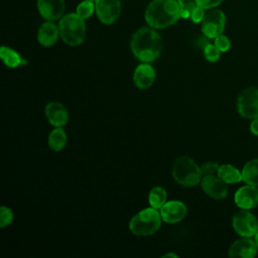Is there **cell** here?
<instances>
[{
	"instance_id": "29",
	"label": "cell",
	"mask_w": 258,
	"mask_h": 258,
	"mask_svg": "<svg viewBox=\"0 0 258 258\" xmlns=\"http://www.w3.org/2000/svg\"><path fill=\"white\" fill-rule=\"evenodd\" d=\"M196 3L204 8L205 10H210L217 8L224 0H195Z\"/></svg>"
},
{
	"instance_id": "31",
	"label": "cell",
	"mask_w": 258,
	"mask_h": 258,
	"mask_svg": "<svg viewBox=\"0 0 258 258\" xmlns=\"http://www.w3.org/2000/svg\"><path fill=\"white\" fill-rule=\"evenodd\" d=\"M162 257H172V258H177L178 257V255L177 254H175V253H166V254H164Z\"/></svg>"
},
{
	"instance_id": "14",
	"label": "cell",
	"mask_w": 258,
	"mask_h": 258,
	"mask_svg": "<svg viewBox=\"0 0 258 258\" xmlns=\"http://www.w3.org/2000/svg\"><path fill=\"white\" fill-rule=\"evenodd\" d=\"M44 114L48 123L53 127H63L70 119L68 109L59 102H49L46 104Z\"/></svg>"
},
{
	"instance_id": "17",
	"label": "cell",
	"mask_w": 258,
	"mask_h": 258,
	"mask_svg": "<svg viewBox=\"0 0 258 258\" xmlns=\"http://www.w3.org/2000/svg\"><path fill=\"white\" fill-rule=\"evenodd\" d=\"M59 36L58 25L54 24L52 21L44 22L40 25L37 31V41L45 47L54 45Z\"/></svg>"
},
{
	"instance_id": "11",
	"label": "cell",
	"mask_w": 258,
	"mask_h": 258,
	"mask_svg": "<svg viewBox=\"0 0 258 258\" xmlns=\"http://www.w3.org/2000/svg\"><path fill=\"white\" fill-rule=\"evenodd\" d=\"M159 212L163 222L168 224H175L185 218L187 214V208L182 202L171 200L167 201L161 207Z\"/></svg>"
},
{
	"instance_id": "5",
	"label": "cell",
	"mask_w": 258,
	"mask_h": 258,
	"mask_svg": "<svg viewBox=\"0 0 258 258\" xmlns=\"http://www.w3.org/2000/svg\"><path fill=\"white\" fill-rule=\"evenodd\" d=\"M60 38L70 46L82 44L86 38L85 19L77 13H68L63 15L58 22Z\"/></svg>"
},
{
	"instance_id": "33",
	"label": "cell",
	"mask_w": 258,
	"mask_h": 258,
	"mask_svg": "<svg viewBox=\"0 0 258 258\" xmlns=\"http://www.w3.org/2000/svg\"><path fill=\"white\" fill-rule=\"evenodd\" d=\"M86 1H92V2H96L97 0H86Z\"/></svg>"
},
{
	"instance_id": "24",
	"label": "cell",
	"mask_w": 258,
	"mask_h": 258,
	"mask_svg": "<svg viewBox=\"0 0 258 258\" xmlns=\"http://www.w3.org/2000/svg\"><path fill=\"white\" fill-rule=\"evenodd\" d=\"M203 51L206 59L210 62H216L221 57V50L215 45V43H208L203 48Z\"/></svg>"
},
{
	"instance_id": "20",
	"label": "cell",
	"mask_w": 258,
	"mask_h": 258,
	"mask_svg": "<svg viewBox=\"0 0 258 258\" xmlns=\"http://www.w3.org/2000/svg\"><path fill=\"white\" fill-rule=\"evenodd\" d=\"M217 175L223 179L227 184L237 183L243 180L242 171L232 164H222L219 167Z\"/></svg>"
},
{
	"instance_id": "32",
	"label": "cell",
	"mask_w": 258,
	"mask_h": 258,
	"mask_svg": "<svg viewBox=\"0 0 258 258\" xmlns=\"http://www.w3.org/2000/svg\"><path fill=\"white\" fill-rule=\"evenodd\" d=\"M254 237H255V238H254V241H255V243H256V245H257V247H258V230H257V232H256V234H255Z\"/></svg>"
},
{
	"instance_id": "21",
	"label": "cell",
	"mask_w": 258,
	"mask_h": 258,
	"mask_svg": "<svg viewBox=\"0 0 258 258\" xmlns=\"http://www.w3.org/2000/svg\"><path fill=\"white\" fill-rule=\"evenodd\" d=\"M242 178L246 184L258 186V158L249 160L243 166Z\"/></svg>"
},
{
	"instance_id": "26",
	"label": "cell",
	"mask_w": 258,
	"mask_h": 258,
	"mask_svg": "<svg viewBox=\"0 0 258 258\" xmlns=\"http://www.w3.org/2000/svg\"><path fill=\"white\" fill-rule=\"evenodd\" d=\"M214 43L221 50V52H226L231 47V40L228 36L224 34H220L219 36L214 38Z\"/></svg>"
},
{
	"instance_id": "15",
	"label": "cell",
	"mask_w": 258,
	"mask_h": 258,
	"mask_svg": "<svg viewBox=\"0 0 258 258\" xmlns=\"http://www.w3.org/2000/svg\"><path fill=\"white\" fill-rule=\"evenodd\" d=\"M156 78L155 69L150 62H141L136 67L133 73V83L136 88L140 90L149 89Z\"/></svg>"
},
{
	"instance_id": "25",
	"label": "cell",
	"mask_w": 258,
	"mask_h": 258,
	"mask_svg": "<svg viewBox=\"0 0 258 258\" xmlns=\"http://www.w3.org/2000/svg\"><path fill=\"white\" fill-rule=\"evenodd\" d=\"M13 212L10 208L2 206L0 208V227L5 228L9 226L13 221Z\"/></svg>"
},
{
	"instance_id": "18",
	"label": "cell",
	"mask_w": 258,
	"mask_h": 258,
	"mask_svg": "<svg viewBox=\"0 0 258 258\" xmlns=\"http://www.w3.org/2000/svg\"><path fill=\"white\" fill-rule=\"evenodd\" d=\"M0 57L4 64L9 69H15L19 66H25L27 63V60L23 58L16 50L5 45H2L0 48Z\"/></svg>"
},
{
	"instance_id": "7",
	"label": "cell",
	"mask_w": 258,
	"mask_h": 258,
	"mask_svg": "<svg viewBox=\"0 0 258 258\" xmlns=\"http://www.w3.org/2000/svg\"><path fill=\"white\" fill-rule=\"evenodd\" d=\"M232 226L235 232L241 237H253L258 230L257 218L248 210L241 209L232 218Z\"/></svg>"
},
{
	"instance_id": "8",
	"label": "cell",
	"mask_w": 258,
	"mask_h": 258,
	"mask_svg": "<svg viewBox=\"0 0 258 258\" xmlns=\"http://www.w3.org/2000/svg\"><path fill=\"white\" fill-rule=\"evenodd\" d=\"M238 113L247 119L258 117V89L247 88L241 92L237 100Z\"/></svg>"
},
{
	"instance_id": "10",
	"label": "cell",
	"mask_w": 258,
	"mask_h": 258,
	"mask_svg": "<svg viewBox=\"0 0 258 258\" xmlns=\"http://www.w3.org/2000/svg\"><path fill=\"white\" fill-rule=\"evenodd\" d=\"M201 186L204 192L212 199L224 200L228 197L227 183L217 174L204 175L201 180Z\"/></svg>"
},
{
	"instance_id": "3",
	"label": "cell",
	"mask_w": 258,
	"mask_h": 258,
	"mask_svg": "<svg viewBox=\"0 0 258 258\" xmlns=\"http://www.w3.org/2000/svg\"><path fill=\"white\" fill-rule=\"evenodd\" d=\"M161 221L159 210L149 207L141 210L131 218L129 230L137 237L151 236L160 229Z\"/></svg>"
},
{
	"instance_id": "13",
	"label": "cell",
	"mask_w": 258,
	"mask_h": 258,
	"mask_svg": "<svg viewBox=\"0 0 258 258\" xmlns=\"http://www.w3.org/2000/svg\"><path fill=\"white\" fill-rule=\"evenodd\" d=\"M39 14L47 21H54L63 16L66 10L64 0H37Z\"/></svg>"
},
{
	"instance_id": "16",
	"label": "cell",
	"mask_w": 258,
	"mask_h": 258,
	"mask_svg": "<svg viewBox=\"0 0 258 258\" xmlns=\"http://www.w3.org/2000/svg\"><path fill=\"white\" fill-rule=\"evenodd\" d=\"M257 251L258 247L254 240L249 237H242L230 246L228 254L232 258H253Z\"/></svg>"
},
{
	"instance_id": "19",
	"label": "cell",
	"mask_w": 258,
	"mask_h": 258,
	"mask_svg": "<svg viewBox=\"0 0 258 258\" xmlns=\"http://www.w3.org/2000/svg\"><path fill=\"white\" fill-rule=\"evenodd\" d=\"M68 142V136L66 131L62 129V127H54L48 135L47 143L51 150L53 151H60L62 150Z\"/></svg>"
},
{
	"instance_id": "2",
	"label": "cell",
	"mask_w": 258,
	"mask_h": 258,
	"mask_svg": "<svg viewBox=\"0 0 258 258\" xmlns=\"http://www.w3.org/2000/svg\"><path fill=\"white\" fill-rule=\"evenodd\" d=\"M130 48L133 55L141 62H152L161 53L162 39L155 28L141 27L134 32Z\"/></svg>"
},
{
	"instance_id": "27",
	"label": "cell",
	"mask_w": 258,
	"mask_h": 258,
	"mask_svg": "<svg viewBox=\"0 0 258 258\" xmlns=\"http://www.w3.org/2000/svg\"><path fill=\"white\" fill-rule=\"evenodd\" d=\"M220 165L215 161H208L201 165V170L204 175H211V174H217L219 170Z\"/></svg>"
},
{
	"instance_id": "1",
	"label": "cell",
	"mask_w": 258,
	"mask_h": 258,
	"mask_svg": "<svg viewBox=\"0 0 258 258\" xmlns=\"http://www.w3.org/2000/svg\"><path fill=\"white\" fill-rule=\"evenodd\" d=\"M183 4L182 0H153L145 10V20L155 29L171 26L181 18Z\"/></svg>"
},
{
	"instance_id": "4",
	"label": "cell",
	"mask_w": 258,
	"mask_h": 258,
	"mask_svg": "<svg viewBox=\"0 0 258 258\" xmlns=\"http://www.w3.org/2000/svg\"><path fill=\"white\" fill-rule=\"evenodd\" d=\"M172 177L183 187H192L201 183L203 173L201 166L188 156L177 157L172 164Z\"/></svg>"
},
{
	"instance_id": "23",
	"label": "cell",
	"mask_w": 258,
	"mask_h": 258,
	"mask_svg": "<svg viewBox=\"0 0 258 258\" xmlns=\"http://www.w3.org/2000/svg\"><path fill=\"white\" fill-rule=\"evenodd\" d=\"M96 10V6H95V2L92 1H86L84 0L83 2H81L76 9V13L83 19H87L90 16H92V14L95 12Z\"/></svg>"
},
{
	"instance_id": "12",
	"label": "cell",
	"mask_w": 258,
	"mask_h": 258,
	"mask_svg": "<svg viewBox=\"0 0 258 258\" xmlns=\"http://www.w3.org/2000/svg\"><path fill=\"white\" fill-rule=\"evenodd\" d=\"M234 202L240 209L251 210L258 207V186L247 184L237 189Z\"/></svg>"
},
{
	"instance_id": "9",
	"label": "cell",
	"mask_w": 258,
	"mask_h": 258,
	"mask_svg": "<svg viewBox=\"0 0 258 258\" xmlns=\"http://www.w3.org/2000/svg\"><path fill=\"white\" fill-rule=\"evenodd\" d=\"M95 6L99 20L106 25L113 24L121 14L120 0H97Z\"/></svg>"
},
{
	"instance_id": "34",
	"label": "cell",
	"mask_w": 258,
	"mask_h": 258,
	"mask_svg": "<svg viewBox=\"0 0 258 258\" xmlns=\"http://www.w3.org/2000/svg\"><path fill=\"white\" fill-rule=\"evenodd\" d=\"M182 1H189V0H182Z\"/></svg>"
},
{
	"instance_id": "6",
	"label": "cell",
	"mask_w": 258,
	"mask_h": 258,
	"mask_svg": "<svg viewBox=\"0 0 258 258\" xmlns=\"http://www.w3.org/2000/svg\"><path fill=\"white\" fill-rule=\"evenodd\" d=\"M226 15L221 9H210L201 22L203 34L210 39L223 34L226 26Z\"/></svg>"
},
{
	"instance_id": "30",
	"label": "cell",
	"mask_w": 258,
	"mask_h": 258,
	"mask_svg": "<svg viewBox=\"0 0 258 258\" xmlns=\"http://www.w3.org/2000/svg\"><path fill=\"white\" fill-rule=\"evenodd\" d=\"M250 131L252 132V134L258 136V117L254 118L253 121L251 122V124H250Z\"/></svg>"
},
{
	"instance_id": "28",
	"label": "cell",
	"mask_w": 258,
	"mask_h": 258,
	"mask_svg": "<svg viewBox=\"0 0 258 258\" xmlns=\"http://www.w3.org/2000/svg\"><path fill=\"white\" fill-rule=\"evenodd\" d=\"M206 15V12H205V9L202 8L201 6H199L197 4V6L191 10V13H190V20L194 22V23H200L203 21L204 17Z\"/></svg>"
},
{
	"instance_id": "22",
	"label": "cell",
	"mask_w": 258,
	"mask_h": 258,
	"mask_svg": "<svg viewBox=\"0 0 258 258\" xmlns=\"http://www.w3.org/2000/svg\"><path fill=\"white\" fill-rule=\"evenodd\" d=\"M167 202L166 190L162 186H153L148 194V203L149 206L160 210L161 207Z\"/></svg>"
}]
</instances>
